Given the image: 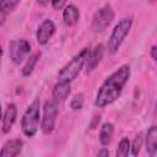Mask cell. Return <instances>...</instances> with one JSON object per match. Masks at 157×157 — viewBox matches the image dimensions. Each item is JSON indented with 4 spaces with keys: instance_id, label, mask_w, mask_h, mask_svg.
<instances>
[{
    "instance_id": "6da1fadb",
    "label": "cell",
    "mask_w": 157,
    "mask_h": 157,
    "mask_svg": "<svg viewBox=\"0 0 157 157\" xmlns=\"http://www.w3.org/2000/svg\"><path fill=\"white\" fill-rule=\"evenodd\" d=\"M130 78V67L128 65L120 66L117 71H114L101 86L98 93L96 96L94 104L99 108H103L108 104H112L117 101L125 86V83Z\"/></svg>"
},
{
    "instance_id": "7a4b0ae2",
    "label": "cell",
    "mask_w": 157,
    "mask_h": 157,
    "mask_svg": "<svg viewBox=\"0 0 157 157\" xmlns=\"http://www.w3.org/2000/svg\"><path fill=\"white\" fill-rule=\"evenodd\" d=\"M88 53H90V49L88 48H83L78 54H76L71 61L69 64H66L59 72V82H67L70 83L71 81H74L77 75L80 74L81 69L85 65V61L88 56Z\"/></svg>"
},
{
    "instance_id": "3957f363",
    "label": "cell",
    "mask_w": 157,
    "mask_h": 157,
    "mask_svg": "<svg viewBox=\"0 0 157 157\" xmlns=\"http://www.w3.org/2000/svg\"><path fill=\"white\" fill-rule=\"evenodd\" d=\"M21 128L26 136L32 137L36 135L39 128V101H33L28 108L26 109L22 120H21Z\"/></svg>"
},
{
    "instance_id": "277c9868",
    "label": "cell",
    "mask_w": 157,
    "mask_h": 157,
    "mask_svg": "<svg viewBox=\"0 0 157 157\" xmlns=\"http://www.w3.org/2000/svg\"><path fill=\"white\" fill-rule=\"evenodd\" d=\"M131 25H132V18L125 17V18L120 20L118 22V25L114 27V29L112 31V34L109 37V40H108V50L110 53L118 52L123 40L128 36V33L131 28Z\"/></svg>"
},
{
    "instance_id": "5b68a950",
    "label": "cell",
    "mask_w": 157,
    "mask_h": 157,
    "mask_svg": "<svg viewBox=\"0 0 157 157\" xmlns=\"http://www.w3.org/2000/svg\"><path fill=\"white\" fill-rule=\"evenodd\" d=\"M113 18H114V11H113V9H112V6L109 4H105L99 10H97L96 13L93 15L91 29L94 33L103 32L110 25Z\"/></svg>"
},
{
    "instance_id": "8992f818",
    "label": "cell",
    "mask_w": 157,
    "mask_h": 157,
    "mask_svg": "<svg viewBox=\"0 0 157 157\" xmlns=\"http://www.w3.org/2000/svg\"><path fill=\"white\" fill-rule=\"evenodd\" d=\"M58 115V103L52 101H47L43 105V117L40 121V129L44 134H50L55 128Z\"/></svg>"
},
{
    "instance_id": "52a82bcc",
    "label": "cell",
    "mask_w": 157,
    "mask_h": 157,
    "mask_svg": "<svg viewBox=\"0 0 157 157\" xmlns=\"http://www.w3.org/2000/svg\"><path fill=\"white\" fill-rule=\"evenodd\" d=\"M31 52V45L26 39H13L10 42L9 53L13 64H20Z\"/></svg>"
},
{
    "instance_id": "ba28073f",
    "label": "cell",
    "mask_w": 157,
    "mask_h": 157,
    "mask_svg": "<svg viewBox=\"0 0 157 157\" xmlns=\"http://www.w3.org/2000/svg\"><path fill=\"white\" fill-rule=\"evenodd\" d=\"M55 33V25L52 20H44L37 29V42L40 45H45Z\"/></svg>"
},
{
    "instance_id": "9c48e42d",
    "label": "cell",
    "mask_w": 157,
    "mask_h": 157,
    "mask_svg": "<svg viewBox=\"0 0 157 157\" xmlns=\"http://www.w3.org/2000/svg\"><path fill=\"white\" fill-rule=\"evenodd\" d=\"M103 55H104V47H103V44L96 45L92 52L90 50L88 56H87V59L85 61V64H86V71L87 72L93 71L99 65V63L102 61Z\"/></svg>"
},
{
    "instance_id": "30bf717a",
    "label": "cell",
    "mask_w": 157,
    "mask_h": 157,
    "mask_svg": "<svg viewBox=\"0 0 157 157\" xmlns=\"http://www.w3.org/2000/svg\"><path fill=\"white\" fill-rule=\"evenodd\" d=\"M23 142L20 139H13L9 140L4 144L1 151H0V157H17L20 152L22 151Z\"/></svg>"
},
{
    "instance_id": "8fae6325",
    "label": "cell",
    "mask_w": 157,
    "mask_h": 157,
    "mask_svg": "<svg viewBox=\"0 0 157 157\" xmlns=\"http://www.w3.org/2000/svg\"><path fill=\"white\" fill-rule=\"evenodd\" d=\"M16 117H17V108L13 103H10L6 108V112L2 118V131L5 134L12 129V126L16 121Z\"/></svg>"
},
{
    "instance_id": "7c38bea8",
    "label": "cell",
    "mask_w": 157,
    "mask_h": 157,
    "mask_svg": "<svg viewBox=\"0 0 157 157\" xmlns=\"http://www.w3.org/2000/svg\"><path fill=\"white\" fill-rule=\"evenodd\" d=\"M157 151V126L151 125L146 134V152L150 157H155Z\"/></svg>"
},
{
    "instance_id": "4fadbf2b",
    "label": "cell",
    "mask_w": 157,
    "mask_h": 157,
    "mask_svg": "<svg viewBox=\"0 0 157 157\" xmlns=\"http://www.w3.org/2000/svg\"><path fill=\"white\" fill-rule=\"evenodd\" d=\"M70 83L67 82H58L54 88H53V101L59 103V102H64L69 94H70Z\"/></svg>"
},
{
    "instance_id": "5bb4252c",
    "label": "cell",
    "mask_w": 157,
    "mask_h": 157,
    "mask_svg": "<svg viewBox=\"0 0 157 157\" xmlns=\"http://www.w3.org/2000/svg\"><path fill=\"white\" fill-rule=\"evenodd\" d=\"M80 17V11L74 4H69L65 6L63 11V20L67 26H72L78 21Z\"/></svg>"
},
{
    "instance_id": "9a60e30c",
    "label": "cell",
    "mask_w": 157,
    "mask_h": 157,
    "mask_svg": "<svg viewBox=\"0 0 157 157\" xmlns=\"http://www.w3.org/2000/svg\"><path fill=\"white\" fill-rule=\"evenodd\" d=\"M113 131H114V126L112 123H104L102 125L101 131H99V141L103 146H107L112 141Z\"/></svg>"
},
{
    "instance_id": "2e32d148",
    "label": "cell",
    "mask_w": 157,
    "mask_h": 157,
    "mask_svg": "<svg viewBox=\"0 0 157 157\" xmlns=\"http://www.w3.org/2000/svg\"><path fill=\"white\" fill-rule=\"evenodd\" d=\"M39 56H40L39 53H34V54H32V55L27 59V61H26V64H25V66H23V69H22V75H23V76H29V75L33 72V69H34V66H36V64H37Z\"/></svg>"
},
{
    "instance_id": "e0dca14e",
    "label": "cell",
    "mask_w": 157,
    "mask_h": 157,
    "mask_svg": "<svg viewBox=\"0 0 157 157\" xmlns=\"http://www.w3.org/2000/svg\"><path fill=\"white\" fill-rule=\"evenodd\" d=\"M130 151V141L128 137H123L119 141L118 150L115 152V157H128Z\"/></svg>"
},
{
    "instance_id": "ac0fdd59",
    "label": "cell",
    "mask_w": 157,
    "mask_h": 157,
    "mask_svg": "<svg viewBox=\"0 0 157 157\" xmlns=\"http://www.w3.org/2000/svg\"><path fill=\"white\" fill-rule=\"evenodd\" d=\"M17 5H18L17 0H1L0 1V13L2 16H5L9 12H11Z\"/></svg>"
},
{
    "instance_id": "d6986e66",
    "label": "cell",
    "mask_w": 157,
    "mask_h": 157,
    "mask_svg": "<svg viewBox=\"0 0 157 157\" xmlns=\"http://www.w3.org/2000/svg\"><path fill=\"white\" fill-rule=\"evenodd\" d=\"M141 146H142V134H137L132 141V144L130 145V150H131V155L134 157H137V155L140 153V150H141Z\"/></svg>"
},
{
    "instance_id": "ffe728a7",
    "label": "cell",
    "mask_w": 157,
    "mask_h": 157,
    "mask_svg": "<svg viewBox=\"0 0 157 157\" xmlns=\"http://www.w3.org/2000/svg\"><path fill=\"white\" fill-rule=\"evenodd\" d=\"M70 105L74 110H78L83 107V94L82 93H77L74 96V98L70 102Z\"/></svg>"
},
{
    "instance_id": "44dd1931",
    "label": "cell",
    "mask_w": 157,
    "mask_h": 157,
    "mask_svg": "<svg viewBox=\"0 0 157 157\" xmlns=\"http://www.w3.org/2000/svg\"><path fill=\"white\" fill-rule=\"evenodd\" d=\"M50 4H52V6H53L54 10H59V9H61V7L65 6V1L64 0H54Z\"/></svg>"
},
{
    "instance_id": "7402d4cb",
    "label": "cell",
    "mask_w": 157,
    "mask_h": 157,
    "mask_svg": "<svg viewBox=\"0 0 157 157\" xmlns=\"http://www.w3.org/2000/svg\"><path fill=\"white\" fill-rule=\"evenodd\" d=\"M99 120H101V115H94L92 123L90 124V128H91V129H96L97 125H98V123H99Z\"/></svg>"
},
{
    "instance_id": "603a6c76",
    "label": "cell",
    "mask_w": 157,
    "mask_h": 157,
    "mask_svg": "<svg viewBox=\"0 0 157 157\" xmlns=\"http://www.w3.org/2000/svg\"><path fill=\"white\" fill-rule=\"evenodd\" d=\"M97 157H109V151H108L107 148H102V150L98 152Z\"/></svg>"
},
{
    "instance_id": "cb8c5ba5",
    "label": "cell",
    "mask_w": 157,
    "mask_h": 157,
    "mask_svg": "<svg viewBox=\"0 0 157 157\" xmlns=\"http://www.w3.org/2000/svg\"><path fill=\"white\" fill-rule=\"evenodd\" d=\"M156 50H157V48H156V45H153V47L151 48V56H152V59H153V60H156V59H157Z\"/></svg>"
},
{
    "instance_id": "d4e9b609",
    "label": "cell",
    "mask_w": 157,
    "mask_h": 157,
    "mask_svg": "<svg viewBox=\"0 0 157 157\" xmlns=\"http://www.w3.org/2000/svg\"><path fill=\"white\" fill-rule=\"evenodd\" d=\"M38 4L42 5V6H44V5H48L49 2H48V1H38Z\"/></svg>"
},
{
    "instance_id": "484cf974",
    "label": "cell",
    "mask_w": 157,
    "mask_h": 157,
    "mask_svg": "<svg viewBox=\"0 0 157 157\" xmlns=\"http://www.w3.org/2000/svg\"><path fill=\"white\" fill-rule=\"evenodd\" d=\"M2 118V108H1V103H0V120Z\"/></svg>"
},
{
    "instance_id": "4316f807",
    "label": "cell",
    "mask_w": 157,
    "mask_h": 157,
    "mask_svg": "<svg viewBox=\"0 0 157 157\" xmlns=\"http://www.w3.org/2000/svg\"><path fill=\"white\" fill-rule=\"evenodd\" d=\"M1 56H2V48L0 45V63H1Z\"/></svg>"
}]
</instances>
